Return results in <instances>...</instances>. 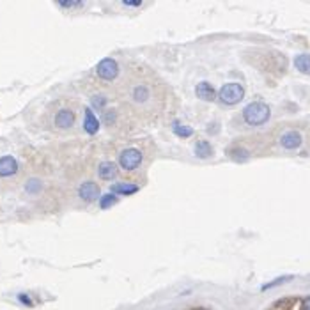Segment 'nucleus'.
I'll list each match as a JSON object with an SVG mask.
<instances>
[{
    "instance_id": "obj_1",
    "label": "nucleus",
    "mask_w": 310,
    "mask_h": 310,
    "mask_svg": "<svg viewBox=\"0 0 310 310\" xmlns=\"http://www.w3.org/2000/svg\"><path fill=\"white\" fill-rule=\"evenodd\" d=\"M269 114H271V110H269V107L266 103L255 101V103H250V105L245 107L243 119L248 126H262L269 119Z\"/></svg>"
},
{
    "instance_id": "obj_2",
    "label": "nucleus",
    "mask_w": 310,
    "mask_h": 310,
    "mask_svg": "<svg viewBox=\"0 0 310 310\" xmlns=\"http://www.w3.org/2000/svg\"><path fill=\"white\" fill-rule=\"evenodd\" d=\"M218 96L225 105H236L245 97V89L239 83H225Z\"/></svg>"
},
{
    "instance_id": "obj_3",
    "label": "nucleus",
    "mask_w": 310,
    "mask_h": 310,
    "mask_svg": "<svg viewBox=\"0 0 310 310\" xmlns=\"http://www.w3.org/2000/svg\"><path fill=\"white\" fill-rule=\"evenodd\" d=\"M140 163H142V153L135 147L124 149L119 154V165L123 170H135V168H139Z\"/></svg>"
},
{
    "instance_id": "obj_4",
    "label": "nucleus",
    "mask_w": 310,
    "mask_h": 310,
    "mask_svg": "<svg viewBox=\"0 0 310 310\" xmlns=\"http://www.w3.org/2000/svg\"><path fill=\"white\" fill-rule=\"evenodd\" d=\"M117 75H119V66L114 59H103L99 64H97V76L101 80H116Z\"/></svg>"
},
{
    "instance_id": "obj_5",
    "label": "nucleus",
    "mask_w": 310,
    "mask_h": 310,
    "mask_svg": "<svg viewBox=\"0 0 310 310\" xmlns=\"http://www.w3.org/2000/svg\"><path fill=\"white\" fill-rule=\"evenodd\" d=\"M78 195L85 202H92V200H96V198L99 197V186H97L94 181H85V183L80 184Z\"/></svg>"
},
{
    "instance_id": "obj_6",
    "label": "nucleus",
    "mask_w": 310,
    "mask_h": 310,
    "mask_svg": "<svg viewBox=\"0 0 310 310\" xmlns=\"http://www.w3.org/2000/svg\"><path fill=\"white\" fill-rule=\"evenodd\" d=\"M280 144L285 149H298L301 146V135L298 131H287L280 137Z\"/></svg>"
},
{
    "instance_id": "obj_7",
    "label": "nucleus",
    "mask_w": 310,
    "mask_h": 310,
    "mask_svg": "<svg viewBox=\"0 0 310 310\" xmlns=\"http://www.w3.org/2000/svg\"><path fill=\"white\" fill-rule=\"evenodd\" d=\"M18 170V163L13 156L0 158V177H9Z\"/></svg>"
},
{
    "instance_id": "obj_8",
    "label": "nucleus",
    "mask_w": 310,
    "mask_h": 310,
    "mask_svg": "<svg viewBox=\"0 0 310 310\" xmlns=\"http://www.w3.org/2000/svg\"><path fill=\"white\" fill-rule=\"evenodd\" d=\"M195 94H197V97H200V99L204 101H215L217 99V90L213 89V85L208 82H200L197 87H195Z\"/></svg>"
},
{
    "instance_id": "obj_9",
    "label": "nucleus",
    "mask_w": 310,
    "mask_h": 310,
    "mask_svg": "<svg viewBox=\"0 0 310 310\" xmlns=\"http://www.w3.org/2000/svg\"><path fill=\"white\" fill-rule=\"evenodd\" d=\"M73 123H75V114H73L71 110H60L55 116V124L59 128H62V130L71 128Z\"/></svg>"
},
{
    "instance_id": "obj_10",
    "label": "nucleus",
    "mask_w": 310,
    "mask_h": 310,
    "mask_svg": "<svg viewBox=\"0 0 310 310\" xmlns=\"http://www.w3.org/2000/svg\"><path fill=\"white\" fill-rule=\"evenodd\" d=\"M131 97L135 99V103L142 105V103L151 99V89L147 85H135L131 90Z\"/></svg>"
},
{
    "instance_id": "obj_11",
    "label": "nucleus",
    "mask_w": 310,
    "mask_h": 310,
    "mask_svg": "<svg viewBox=\"0 0 310 310\" xmlns=\"http://www.w3.org/2000/svg\"><path fill=\"white\" fill-rule=\"evenodd\" d=\"M97 174H99L101 179H114V177L117 176V165L112 163V161H103V163L99 165V168H97Z\"/></svg>"
},
{
    "instance_id": "obj_12",
    "label": "nucleus",
    "mask_w": 310,
    "mask_h": 310,
    "mask_svg": "<svg viewBox=\"0 0 310 310\" xmlns=\"http://www.w3.org/2000/svg\"><path fill=\"white\" fill-rule=\"evenodd\" d=\"M83 128H85V131L89 135L97 133V130H99V121L96 119V116H94L90 109H85V123H83Z\"/></svg>"
},
{
    "instance_id": "obj_13",
    "label": "nucleus",
    "mask_w": 310,
    "mask_h": 310,
    "mask_svg": "<svg viewBox=\"0 0 310 310\" xmlns=\"http://www.w3.org/2000/svg\"><path fill=\"white\" fill-rule=\"evenodd\" d=\"M294 66L299 73L310 75V55L308 53H299V55L294 59Z\"/></svg>"
},
{
    "instance_id": "obj_14",
    "label": "nucleus",
    "mask_w": 310,
    "mask_h": 310,
    "mask_svg": "<svg viewBox=\"0 0 310 310\" xmlns=\"http://www.w3.org/2000/svg\"><path fill=\"white\" fill-rule=\"evenodd\" d=\"M195 156L202 158V160L213 156V147H211V144L205 142V140H200V142L195 144Z\"/></svg>"
},
{
    "instance_id": "obj_15",
    "label": "nucleus",
    "mask_w": 310,
    "mask_h": 310,
    "mask_svg": "<svg viewBox=\"0 0 310 310\" xmlns=\"http://www.w3.org/2000/svg\"><path fill=\"white\" fill-rule=\"evenodd\" d=\"M139 191V186L137 184H131V183H117L112 186V193H119V195H131V193H137Z\"/></svg>"
},
{
    "instance_id": "obj_16",
    "label": "nucleus",
    "mask_w": 310,
    "mask_h": 310,
    "mask_svg": "<svg viewBox=\"0 0 310 310\" xmlns=\"http://www.w3.org/2000/svg\"><path fill=\"white\" fill-rule=\"evenodd\" d=\"M229 156L234 161H238V163H243V161H247L250 158V154H248V151L241 149V147H232V149H229Z\"/></svg>"
},
{
    "instance_id": "obj_17",
    "label": "nucleus",
    "mask_w": 310,
    "mask_h": 310,
    "mask_svg": "<svg viewBox=\"0 0 310 310\" xmlns=\"http://www.w3.org/2000/svg\"><path fill=\"white\" fill-rule=\"evenodd\" d=\"M172 130H174V133H176L177 137H183V139H188V137H191V133H193V130H191V128L183 126V124H179V123H174Z\"/></svg>"
},
{
    "instance_id": "obj_18",
    "label": "nucleus",
    "mask_w": 310,
    "mask_h": 310,
    "mask_svg": "<svg viewBox=\"0 0 310 310\" xmlns=\"http://www.w3.org/2000/svg\"><path fill=\"white\" fill-rule=\"evenodd\" d=\"M117 202V197L114 193H107V195H103L101 197V208L103 210H109L110 205H114Z\"/></svg>"
},
{
    "instance_id": "obj_19",
    "label": "nucleus",
    "mask_w": 310,
    "mask_h": 310,
    "mask_svg": "<svg viewBox=\"0 0 310 310\" xmlns=\"http://www.w3.org/2000/svg\"><path fill=\"white\" fill-rule=\"evenodd\" d=\"M39 188H41V183H39L38 179H29L25 183V190L27 193H38Z\"/></svg>"
},
{
    "instance_id": "obj_20",
    "label": "nucleus",
    "mask_w": 310,
    "mask_h": 310,
    "mask_svg": "<svg viewBox=\"0 0 310 310\" xmlns=\"http://www.w3.org/2000/svg\"><path fill=\"white\" fill-rule=\"evenodd\" d=\"M92 105L96 107V109H105L107 105V96H103V94H96V96L92 97Z\"/></svg>"
},
{
    "instance_id": "obj_21",
    "label": "nucleus",
    "mask_w": 310,
    "mask_h": 310,
    "mask_svg": "<svg viewBox=\"0 0 310 310\" xmlns=\"http://www.w3.org/2000/svg\"><path fill=\"white\" fill-rule=\"evenodd\" d=\"M289 280H291V277H282V278H278V280H275V282H269V284L262 285V289H271V287H275V285H278V284H284V282H289Z\"/></svg>"
},
{
    "instance_id": "obj_22",
    "label": "nucleus",
    "mask_w": 310,
    "mask_h": 310,
    "mask_svg": "<svg viewBox=\"0 0 310 310\" xmlns=\"http://www.w3.org/2000/svg\"><path fill=\"white\" fill-rule=\"evenodd\" d=\"M59 4L62 6V8H75V6H76V8H80V6H82V2H71V0H67V2H66V0H62V2H59Z\"/></svg>"
},
{
    "instance_id": "obj_23",
    "label": "nucleus",
    "mask_w": 310,
    "mask_h": 310,
    "mask_svg": "<svg viewBox=\"0 0 310 310\" xmlns=\"http://www.w3.org/2000/svg\"><path fill=\"white\" fill-rule=\"evenodd\" d=\"M142 4L140 0H124V6H133V8H139Z\"/></svg>"
},
{
    "instance_id": "obj_24",
    "label": "nucleus",
    "mask_w": 310,
    "mask_h": 310,
    "mask_svg": "<svg viewBox=\"0 0 310 310\" xmlns=\"http://www.w3.org/2000/svg\"><path fill=\"white\" fill-rule=\"evenodd\" d=\"M289 303H296V299H282V301L277 303V306H282V308H287L285 305H289Z\"/></svg>"
},
{
    "instance_id": "obj_25",
    "label": "nucleus",
    "mask_w": 310,
    "mask_h": 310,
    "mask_svg": "<svg viewBox=\"0 0 310 310\" xmlns=\"http://www.w3.org/2000/svg\"><path fill=\"white\" fill-rule=\"evenodd\" d=\"M303 310H310V298H306L305 301H303Z\"/></svg>"
},
{
    "instance_id": "obj_26",
    "label": "nucleus",
    "mask_w": 310,
    "mask_h": 310,
    "mask_svg": "<svg viewBox=\"0 0 310 310\" xmlns=\"http://www.w3.org/2000/svg\"><path fill=\"white\" fill-rule=\"evenodd\" d=\"M197 310H205V308H197Z\"/></svg>"
}]
</instances>
